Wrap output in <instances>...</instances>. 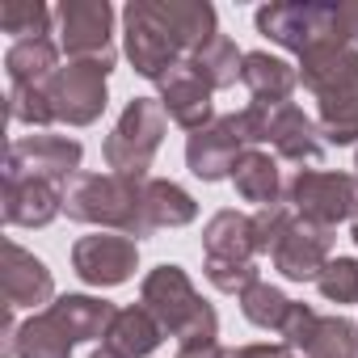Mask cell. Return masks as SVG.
Listing matches in <instances>:
<instances>
[{"label":"cell","instance_id":"6da1fadb","mask_svg":"<svg viewBox=\"0 0 358 358\" xmlns=\"http://www.w3.org/2000/svg\"><path fill=\"white\" fill-rule=\"evenodd\" d=\"M299 80L316 97V127L324 143H358V47L324 38L299 55Z\"/></svg>","mask_w":358,"mask_h":358},{"label":"cell","instance_id":"7a4b0ae2","mask_svg":"<svg viewBox=\"0 0 358 358\" xmlns=\"http://www.w3.org/2000/svg\"><path fill=\"white\" fill-rule=\"evenodd\" d=\"M139 303L156 316V324L164 329V337H173L177 345L220 341V316L194 291V282H190V274L182 266L164 262V266L148 270V278L139 287Z\"/></svg>","mask_w":358,"mask_h":358},{"label":"cell","instance_id":"3957f363","mask_svg":"<svg viewBox=\"0 0 358 358\" xmlns=\"http://www.w3.org/2000/svg\"><path fill=\"white\" fill-rule=\"evenodd\" d=\"M64 211L76 224L122 232L131 241L152 236L143 224V182L122 173H76L64 190Z\"/></svg>","mask_w":358,"mask_h":358},{"label":"cell","instance_id":"277c9868","mask_svg":"<svg viewBox=\"0 0 358 358\" xmlns=\"http://www.w3.org/2000/svg\"><path fill=\"white\" fill-rule=\"evenodd\" d=\"M164 131H169V114L160 110V101L152 97H131L114 122V131L106 135L101 143V156L110 164V173H122V177H135V182H148V169L164 143Z\"/></svg>","mask_w":358,"mask_h":358},{"label":"cell","instance_id":"5b68a950","mask_svg":"<svg viewBox=\"0 0 358 358\" xmlns=\"http://www.w3.org/2000/svg\"><path fill=\"white\" fill-rule=\"evenodd\" d=\"M282 203L299 220H308V224L337 228L341 220H354L358 177L333 173V169H299L291 182H287V190H282Z\"/></svg>","mask_w":358,"mask_h":358},{"label":"cell","instance_id":"8992f818","mask_svg":"<svg viewBox=\"0 0 358 358\" xmlns=\"http://www.w3.org/2000/svg\"><path fill=\"white\" fill-rule=\"evenodd\" d=\"M245 122H249V139L253 143H270L282 160H295V164H316L320 152H324V135L320 127L295 106V101H282V106H245Z\"/></svg>","mask_w":358,"mask_h":358},{"label":"cell","instance_id":"52a82bcc","mask_svg":"<svg viewBox=\"0 0 358 358\" xmlns=\"http://www.w3.org/2000/svg\"><path fill=\"white\" fill-rule=\"evenodd\" d=\"M59 22V51L68 59L101 64L114 72V9L106 0H64L55 9Z\"/></svg>","mask_w":358,"mask_h":358},{"label":"cell","instance_id":"ba28073f","mask_svg":"<svg viewBox=\"0 0 358 358\" xmlns=\"http://www.w3.org/2000/svg\"><path fill=\"white\" fill-rule=\"evenodd\" d=\"M106 76H110V68H101V64L68 59V64L43 85L55 122H68V127H89V122H97L101 110H106V101H110Z\"/></svg>","mask_w":358,"mask_h":358},{"label":"cell","instance_id":"9c48e42d","mask_svg":"<svg viewBox=\"0 0 358 358\" xmlns=\"http://www.w3.org/2000/svg\"><path fill=\"white\" fill-rule=\"evenodd\" d=\"M245 148H253L245 110L220 114L211 127H203V131H194L186 139V169L194 177H203V182H224V177H232V169L245 156Z\"/></svg>","mask_w":358,"mask_h":358},{"label":"cell","instance_id":"30bf717a","mask_svg":"<svg viewBox=\"0 0 358 358\" xmlns=\"http://www.w3.org/2000/svg\"><path fill=\"white\" fill-rule=\"evenodd\" d=\"M122 38H127V59L143 80H160L164 72H173L177 64H186L182 47L169 38V30L152 17L148 0H131L122 9Z\"/></svg>","mask_w":358,"mask_h":358},{"label":"cell","instance_id":"8fae6325","mask_svg":"<svg viewBox=\"0 0 358 358\" xmlns=\"http://www.w3.org/2000/svg\"><path fill=\"white\" fill-rule=\"evenodd\" d=\"M80 139L68 135H22L9 143L5 156V173H22V177H43V182H55L68 190V182L80 173Z\"/></svg>","mask_w":358,"mask_h":358},{"label":"cell","instance_id":"7c38bea8","mask_svg":"<svg viewBox=\"0 0 358 358\" xmlns=\"http://www.w3.org/2000/svg\"><path fill=\"white\" fill-rule=\"evenodd\" d=\"M139 266V241L122 232H93L72 245V270L89 287H122Z\"/></svg>","mask_w":358,"mask_h":358},{"label":"cell","instance_id":"4fadbf2b","mask_svg":"<svg viewBox=\"0 0 358 358\" xmlns=\"http://www.w3.org/2000/svg\"><path fill=\"white\" fill-rule=\"evenodd\" d=\"M257 34H266L282 51L303 55L308 47H316L324 38H337L333 5H266V9H257Z\"/></svg>","mask_w":358,"mask_h":358},{"label":"cell","instance_id":"5bb4252c","mask_svg":"<svg viewBox=\"0 0 358 358\" xmlns=\"http://www.w3.org/2000/svg\"><path fill=\"white\" fill-rule=\"evenodd\" d=\"M270 262L291 282H316L320 270L333 262V228H320V224H308L295 215L291 228L282 232V241L270 249Z\"/></svg>","mask_w":358,"mask_h":358},{"label":"cell","instance_id":"9a60e30c","mask_svg":"<svg viewBox=\"0 0 358 358\" xmlns=\"http://www.w3.org/2000/svg\"><path fill=\"white\" fill-rule=\"evenodd\" d=\"M156 89H160V110L169 114V122H177V127H186L190 135L194 131H203V127H211L220 114H215V106H211V85L190 68V59L186 64H177L173 72H164L160 80H156Z\"/></svg>","mask_w":358,"mask_h":358},{"label":"cell","instance_id":"2e32d148","mask_svg":"<svg viewBox=\"0 0 358 358\" xmlns=\"http://www.w3.org/2000/svg\"><path fill=\"white\" fill-rule=\"evenodd\" d=\"M64 211V186L43 182V177H22L5 173V199H0V215L9 228H47Z\"/></svg>","mask_w":358,"mask_h":358},{"label":"cell","instance_id":"e0dca14e","mask_svg":"<svg viewBox=\"0 0 358 358\" xmlns=\"http://www.w3.org/2000/svg\"><path fill=\"white\" fill-rule=\"evenodd\" d=\"M5 308H51L55 299V278L47 270L43 257H34L30 249H22L17 241H5Z\"/></svg>","mask_w":358,"mask_h":358},{"label":"cell","instance_id":"ac0fdd59","mask_svg":"<svg viewBox=\"0 0 358 358\" xmlns=\"http://www.w3.org/2000/svg\"><path fill=\"white\" fill-rule=\"evenodd\" d=\"M203 253L207 262H228V266H249L257 253V232H253V215L245 211H215L203 228Z\"/></svg>","mask_w":358,"mask_h":358},{"label":"cell","instance_id":"d6986e66","mask_svg":"<svg viewBox=\"0 0 358 358\" xmlns=\"http://www.w3.org/2000/svg\"><path fill=\"white\" fill-rule=\"evenodd\" d=\"M241 85L253 93L257 106H282V101H291V93L299 85V72L287 59L270 55V51H245Z\"/></svg>","mask_w":358,"mask_h":358},{"label":"cell","instance_id":"ffe728a7","mask_svg":"<svg viewBox=\"0 0 358 358\" xmlns=\"http://www.w3.org/2000/svg\"><path fill=\"white\" fill-rule=\"evenodd\" d=\"M47 312L64 324V333L76 345L80 341H97V337L106 341V333H110V324L118 316V308L110 299H97V295H59Z\"/></svg>","mask_w":358,"mask_h":358},{"label":"cell","instance_id":"44dd1931","mask_svg":"<svg viewBox=\"0 0 358 358\" xmlns=\"http://www.w3.org/2000/svg\"><path fill=\"white\" fill-rule=\"evenodd\" d=\"M194 220H199L194 194H186L177 182H164V177H148L143 182V224H148V232L186 228Z\"/></svg>","mask_w":358,"mask_h":358},{"label":"cell","instance_id":"7402d4cb","mask_svg":"<svg viewBox=\"0 0 358 358\" xmlns=\"http://www.w3.org/2000/svg\"><path fill=\"white\" fill-rule=\"evenodd\" d=\"M160 341H164V329L156 324V316L143 303H131V308H118L101 345H110L122 358H148V354L160 350Z\"/></svg>","mask_w":358,"mask_h":358},{"label":"cell","instance_id":"603a6c76","mask_svg":"<svg viewBox=\"0 0 358 358\" xmlns=\"http://www.w3.org/2000/svg\"><path fill=\"white\" fill-rule=\"evenodd\" d=\"M232 186L245 203H257V207H270V203H282V173H278V160L262 148H245V156L236 160L232 169Z\"/></svg>","mask_w":358,"mask_h":358},{"label":"cell","instance_id":"cb8c5ba5","mask_svg":"<svg viewBox=\"0 0 358 358\" xmlns=\"http://www.w3.org/2000/svg\"><path fill=\"white\" fill-rule=\"evenodd\" d=\"M9 85H47L59 72V43L55 38H22L5 51Z\"/></svg>","mask_w":358,"mask_h":358},{"label":"cell","instance_id":"d4e9b609","mask_svg":"<svg viewBox=\"0 0 358 358\" xmlns=\"http://www.w3.org/2000/svg\"><path fill=\"white\" fill-rule=\"evenodd\" d=\"M76 341L64 333V324L43 308L17 329V358H72Z\"/></svg>","mask_w":358,"mask_h":358},{"label":"cell","instance_id":"484cf974","mask_svg":"<svg viewBox=\"0 0 358 358\" xmlns=\"http://www.w3.org/2000/svg\"><path fill=\"white\" fill-rule=\"evenodd\" d=\"M241 64H245V51H236V43L228 34H215L203 51L190 55V68L211 85V89H232L241 80Z\"/></svg>","mask_w":358,"mask_h":358},{"label":"cell","instance_id":"4316f807","mask_svg":"<svg viewBox=\"0 0 358 358\" xmlns=\"http://www.w3.org/2000/svg\"><path fill=\"white\" fill-rule=\"evenodd\" d=\"M303 358H358V324L345 316H316Z\"/></svg>","mask_w":358,"mask_h":358},{"label":"cell","instance_id":"83f0119b","mask_svg":"<svg viewBox=\"0 0 358 358\" xmlns=\"http://www.w3.org/2000/svg\"><path fill=\"white\" fill-rule=\"evenodd\" d=\"M236 303H241V312H245V320L249 324H257V329H282V320H287V312H291V299L278 291V287H270V282H253L249 291H241L236 295Z\"/></svg>","mask_w":358,"mask_h":358},{"label":"cell","instance_id":"f1b7e54d","mask_svg":"<svg viewBox=\"0 0 358 358\" xmlns=\"http://www.w3.org/2000/svg\"><path fill=\"white\" fill-rule=\"evenodd\" d=\"M0 30L13 34V43L51 38V9L43 0H5V5H0Z\"/></svg>","mask_w":358,"mask_h":358},{"label":"cell","instance_id":"f546056e","mask_svg":"<svg viewBox=\"0 0 358 358\" xmlns=\"http://www.w3.org/2000/svg\"><path fill=\"white\" fill-rule=\"evenodd\" d=\"M316 287H320V295H324L329 303H337V308L358 303V257H333V262L320 270Z\"/></svg>","mask_w":358,"mask_h":358},{"label":"cell","instance_id":"4dcf8cb0","mask_svg":"<svg viewBox=\"0 0 358 358\" xmlns=\"http://www.w3.org/2000/svg\"><path fill=\"white\" fill-rule=\"evenodd\" d=\"M9 122H26V127H47L55 122L47 89L43 85H9Z\"/></svg>","mask_w":358,"mask_h":358},{"label":"cell","instance_id":"1f68e13d","mask_svg":"<svg viewBox=\"0 0 358 358\" xmlns=\"http://www.w3.org/2000/svg\"><path fill=\"white\" fill-rule=\"evenodd\" d=\"M291 220H295V211L287 207V203H270V207H257L253 211V232H257V253H270L278 241H282V232L291 228Z\"/></svg>","mask_w":358,"mask_h":358},{"label":"cell","instance_id":"d6a6232c","mask_svg":"<svg viewBox=\"0 0 358 358\" xmlns=\"http://www.w3.org/2000/svg\"><path fill=\"white\" fill-rule=\"evenodd\" d=\"M203 274H207V282L215 287V291H224V295H241V291H249L262 274H257V266L249 262V266H228V262H207L203 266Z\"/></svg>","mask_w":358,"mask_h":358},{"label":"cell","instance_id":"836d02e7","mask_svg":"<svg viewBox=\"0 0 358 358\" xmlns=\"http://www.w3.org/2000/svg\"><path fill=\"white\" fill-rule=\"evenodd\" d=\"M316 308L312 303H291V312H287V320H282V329H278V337H282V345L287 350H303L308 345V337H312V329H316Z\"/></svg>","mask_w":358,"mask_h":358},{"label":"cell","instance_id":"e575fe53","mask_svg":"<svg viewBox=\"0 0 358 358\" xmlns=\"http://www.w3.org/2000/svg\"><path fill=\"white\" fill-rule=\"evenodd\" d=\"M333 26H337V38L345 47H358V0H341V5H333Z\"/></svg>","mask_w":358,"mask_h":358},{"label":"cell","instance_id":"d590c367","mask_svg":"<svg viewBox=\"0 0 358 358\" xmlns=\"http://www.w3.org/2000/svg\"><path fill=\"white\" fill-rule=\"evenodd\" d=\"M224 358H291V350L282 341H257V345H236L224 350Z\"/></svg>","mask_w":358,"mask_h":358},{"label":"cell","instance_id":"8d00e7d4","mask_svg":"<svg viewBox=\"0 0 358 358\" xmlns=\"http://www.w3.org/2000/svg\"><path fill=\"white\" fill-rule=\"evenodd\" d=\"M89 358H122V354H114V350H110V345H101V350H93V354H89Z\"/></svg>","mask_w":358,"mask_h":358},{"label":"cell","instance_id":"74e56055","mask_svg":"<svg viewBox=\"0 0 358 358\" xmlns=\"http://www.w3.org/2000/svg\"><path fill=\"white\" fill-rule=\"evenodd\" d=\"M350 236H354V245H358V207H354V232H350Z\"/></svg>","mask_w":358,"mask_h":358},{"label":"cell","instance_id":"f35d334b","mask_svg":"<svg viewBox=\"0 0 358 358\" xmlns=\"http://www.w3.org/2000/svg\"><path fill=\"white\" fill-rule=\"evenodd\" d=\"M354 169H358V160H354Z\"/></svg>","mask_w":358,"mask_h":358}]
</instances>
